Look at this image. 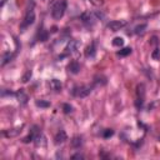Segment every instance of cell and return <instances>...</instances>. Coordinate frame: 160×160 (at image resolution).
Instances as JSON below:
<instances>
[{
  "mask_svg": "<svg viewBox=\"0 0 160 160\" xmlns=\"http://www.w3.org/2000/svg\"><path fill=\"white\" fill-rule=\"evenodd\" d=\"M95 54H96V48H95V44L91 42V44L88 45L86 49H85V56H86V58H94Z\"/></svg>",
  "mask_w": 160,
  "mask_h": 160,
  "instance_id": "7c38bea8",
  "label": "cell"
},
{
  "mask_svg": "<svg viewBox=\"0 0 160 160\" xmlns=\"http://www.w3.org/2000/svg\"><path fill=\"white\" fill-rule=\"evenodd\" d=\"M66 139H68V135H66V132H65L64 130H59V131L56 132L55 138H54L55 144H62Z\"/></svg>",
  "mask_w": 160,
  "mask_h": 160,
  "instance_id": "30bf717a",
  "label": "cell"
},
{
  "mask_svg": "<svg viewBox=\"0 0 160 160\" xmlns=\"http://www.w3.org/2000/svg\"><path fill=\"white\" fill-rule=\"evenodd\" d=\"M49 38V32L44 29H39V34H38V39L39 41H46Z\"/></svg>",
  "mask_w": 160,
  "mask_h": 160,
  "instance_id": "ac0fdd59",
  "label": "cell"
},
{
  "mask_svg": "<svg viewBox=\"0 0 160 160\" xmlns=\"http://www.w3.org/2000/svg\"><path fill=\"white\" fill-rule=\"evenodd\" d=\"M131 51H132L131 48H124V49H121V50L118 52V55H119V56H128V55L131 54Z\"/></svg>",
  "mask_w": 160,
  "mask_h": 160,
  "instance_id": "44dd1931",
  "label": "cell"
},
{
  "mask_svg": "<svg viewBox=\"0 0 160 160\" xmlns=\"http://www.w3.org/2000/svg\"><path fill=\"white\" fill-rule=\"evenodd\" d=\"M68 70L71 72V74H78L80 71V64L78 61H71L69 65H68Z\"/></svg>",
  "mask_w": 160,
  "mask_h": 160,
  "instance_id": "4fadbf2b",
  "label": "cell"
},
{
  "mask_svg": "<svg viewBox=\"0 0 160 160\" xmlns=\"http://www.w3.org/2000/svg\"><path fill=\"white\" fill-rule=\"evenodd\" d=\"M114 135V130H111V129H106L105 131H104V134H102V136L105 138V139H108V138H110V136H112Z\"/></svg>",
  "mask_w": 160,
  "mask_h": 160,
  "instance_id": "484cf974",
  "label": "cell"
},
{
  "mask_svg": "<svg viewBox=\"0 0 160 160\" xmlns=\"http://www.w3.org/2000/svg\"><path fill=\"white\" fill-rule=\"evenodd\" d=\"M39 131H40L39 126H38V125H34V126L31 128V130H30L29 135H28V136H25V138L22 139V141H24L25 144H28V142H30V141H34V139H35V135H36Z\"/></svg>",
  "mask_w": 160,
  "mask_h": 160,
  "instance_id": "52a82bcc",
  "label": "cell"
},
{
  "mask_svg": "<svg viewBox=\"0 0 160 160\" xmlns=\"http://www.w3.org/2000/svg\"><path fill=\"white\" fill-rule=\"evenodd\" d=\"M12 58H14V54H12V52H10V51L5 52V54L2 55V59H1V66H4V65H6L8 62H10V61L12 60Z\"/></svg>",
  "mask_w": 160,
  "mask_h": 160,
  "instance_id": "2e32d148",
  "label": "cell"
},
{
  "mask_svg": "<svg viewBox=\"0 0 160 160\" xmlns=\"http://www.w3.org/2000/svg\"><path fill=\"white\" fill-rule=\"evenodd\" d=\"M112 45H114V46H122V45H124V39L116 36V38L112 40Z\"/></svg>",
  "mask_w": 160,
  "mask_h": 160,
  "instance_id": "7402d4cb",
  "label": "cell"
},
{
  "mask_svg": "<svg viewBox=\"0 0 160 160\" xmlns=\"http://www.w3.org/2000/svg\"><path fill=\"white\" fill-rule=\"evenodd\" d=\"M91 4H94L95 6H100V5H102V0H89Z\"/></svg>",
  "mask_w": 160,
  "mask_h": 160,
  "instance_id": "83f0119b",
  "label": "cell"
},
{
  "mask_svg": "<svg viewBox=\"0 0 160 160\" xmlns=\"http://www.w3.org/2000/svg\"><path fill=\"white\" fill-rule=\"evenodd\" d=\"M78 46H79V42H78L76 40H70V41L68 42L65 50H66L68 52H74V51L78 50Z\"/></svg>",
  "mask_w": 160,
  "mask_h": 160,
  "instance_id": "5bb4252c",
  "label": "cell"
},
{
  "mask_svg": "<svg viewBox=\"0 0 160 160\" xmlns=\"http://www.w3.org/2000/svg\"><path fill=\"white\" fill-rule=\"evenodd\" d=\"M50 88L54 90V91H60L61 90V88H62V85H61V82H60V80H58V79H52L51 81H50Z\"/></svg>",
  "mask_w": 160,
  "mask_h": 160,
  "instance_id": "9a60e30c",
  "label": "cell"
},
{
  "mask_svg": "<svg viewBox=\"0 0 160 160\" xmlns=\"http://www.w3.org/2000/svg\"><path fill=\"white\" fill-rule=\"evenodd\" d=\"M35 104H36V106H40V108H49L50 106V102L45 101V100H36Z\"/></svg>",
  "mask_w": 160,
  "mask_h": 160,
  "instance_id": "cb8c5ba5",
  "label": "cell"
},
{
  "mask_svg": "<svg viewBox=\"0 0 160 160\" xmlns=\"http://www.w3.org/2000/svg\"><path fill=\"white\" fill-rule=\"evenodd\" d=\"M151 56H152V59H154V60H158V59L160 58V50H159V49H155V50L152 51Z\"/></svg>",
  "mask_w": 160,
  "mask_h": 160,
  "instance_id": "4316f807",
  "label": "cell"
},
{
  "mask_svg": "<svg viewBox=\"0 0 160 160\" xmlns=\"http://www.w3.org/2000/svg\"><path fill=\"white\" fill-rule=\"evenodd\" d=\"M71 158L72 159H84V155H81V154H74Z\"/></svg>",
  "mask_w": 160,
  "mask_h": 160,
  "instance_id": "f1b7e54d",
  "label": "cell"
},
{
  "mask_svg": "<svg viewBox=\"0 0 160 160\" xmlns=\"http://www.w3.org/2000/svg\"><path fill=\"white\" fill-rule=\"evenodd\" d=\"M145 94H146L145 85L142 82L141 84H138V86H136V98H135V106H136V109H141L144 106Z\"/></svg>",
  "mask_w": 160,
  "mask_h": 160,
  "instance_id": "277c9868",
  "label": "cell"
},
{
  "mask_svg": "<svg viewBox=\"0 0 160 160\" xmlns=\"http://www.w3.org/2000/svg\"><path fill=\"white\" fill-rule=\"evenodd\" d=\"M62 111H64L65 114H70V112L72 111V106H71L70 104H64V105H62Z\"/></svg>",
  "mask_w": 160,
  "mask_h": 160,
  "instance_id": "d4e9b609",
  "label": "cell"
},
{
  "mask_svg": "<svg viewBox=\"0 0 160 160\" xmlns=\"http://www.w3.org/2000/svg\"><path fill=\"white\" fill-rule=\"evenodd\" d=\"M34 144L36 146H45L46 145V141H45V136L42 135L41 131H39L36 135H35V139H34Z\"/></svg>",
  "mask_w": 160,
  "mask_h": 160,
  "instance_id": "8fae6325",
  "label": "cell"
},
{
  "mask_svg": "<svg viewBox=\"0 0 160 160\" xmlns=\"http://www.w3.org/2000/svg\"><path fill=\"white\" fill-rule=\"evenodd\" d=\"M21 128L22 126H20V128H15V129H9V130H4L2 131V136H5V138H12V136H16L18 134H20L21 132Z\"/></svg>",
  "mask_w": 160,
  "mask_h": 160,
  "instance_id": "9c48e42d",
  "label": "cell"
},
{
  "mask_svg": "<svg viewBox=\"0 0 160 160\" xmlns=\"http://www.w3.org/2000/svg\"><path fill=\"white\" fill-rule=\"evenodd\" d=\"M31 75H32L31 70H26V72H25V74L22 75V78H21V81H22V82H28V81L30 80Z\"/></svg>",
  "mask_w": 160,
  "mask_h": 160,
  "instance_id": "603a6c76",
  "label": "cell"
},
{
  "mask_svg": "<svg viewBox=\"0 0 160 160\" xmlns=\"http://www.w3.org/2000/svg\"><path fill=\"white\" fill-rule=\"evenodd\" d=\"M15 96H16L18 101H19L21 105H25V104L28 102V100H29V96H28V94L24 91V89L18 90V91L15 92Z\"/></svg>",
  "mask_w": 160,
  "mask_h": 160,
  "instance_id": "ba28073f",
  "label": "cell"
},
{
  "mask_svg": "<svg viewBox=\"0 0 160 160\" xmlns=\"http://www.w3.org/2000/svg\"><path fill=\"white\" fill-rule=\"evenodd\" d=\"M91 91H92L91 85H80V86H74L71 94L75 98H86L88 95H90Z\"/></svg>",
  "mask_w": 160,
  "mask_h": 160,
  "instance_id": "5b68a950",
  "label": "cell"
},
{
  "mask_svg": "<svg viewBox=\"0 0 160 160\" xmlns=\"http://www.w3.org/2000/svg\"><path fill=\"white\" fill-rule=\"evenodd\" d=\"M82 145V138L81 136H74L71 140V146L75 149H79Z\"/></svg>",
  "mask_w": 160,
  "mask_h": 160,
  "instance_id": "e0dca14e",
  "label": "cell"
},
{
  "mask_svg": "<svg viewBox=\"0 0 160 160\" xmlns=\"http://www.w3.org/2000/svg\"><path fill=\"white\" fill-rule=\"evenodd\" d=\"M94 84L95 85H105L106 84V78L102 75H96L94 78Z\"/></svg>",
  "mask_w": 160,
  "mask_h": 160,
  "instance_id": "d6986e66",
  "label": "cell"
},
{
  "mask_svg": "<svg viewBox=\"0 0 160 160\" xmlns=\"http://www.w3.org/2000/svg\"><path fill=\"white\" fill-rule=\"evenodd\" d=\"M66 8H68L66 0H58V1L52 5V8H51V16H52V19L60 20V19L64 16V14H65Z\"/></svg>",
  "mask_w": 160,
  "mask_h": 160,
  "instance_id": "6da1fadb",
  "label": "cell"
},
{
  "mask_svg": "<svg viewBox=\"0 0 160 160\" xmlns=\"http://www.w3.org/2000/svg\"><path fill=\"white\" fill-rule=\"evenodd\" d=\"M146 26H148L146 24H140V25L135 26V29H134V32H135V34H142V32L145 31Z\"/></svg>",
  "mask_w": 160,
  "mask_h": 160,
  "instance_id": "ffe728a7",
  "label": "cell"
},
{
  "mask_svg": "<svg viewBox=\"0 0 160 160\" xmlns=\"http://www.w3.org/2000/svg\"><path fill=\"white\" fill-rule=\"evenodd\" d=\"M126 24H128V22H126L125 20H112V21L108 22L106 28L110 29L111 31H118V30L122 29L124 26H126Z\"/></svg>",
  "mask_w": 160,
  "mask_h": 160,
  "instance_id": "8992f818",
  "label": "cell"
},
{
  "mask_svg": "<svg viewBox=\"0 0 160 160\" xmlns=\"http://www.w3.org/2000/svg\"><path fill=\"white\" fill-rule=\"evenodd\" d=\"M104 15L100 14V12H94V11H85L80 15V20L86 25V26H92L95 24V21L99 19V18H102Z\"/></svg>",
  "mask_w": 160,
  "mask_h": 160,
  "instance_id": "7a4b0ae2",
  "label": "cell"
},
{
  "mask_svg": "<svg viewBox=\"0 0 160 160\" xmlns=\"http://www.w3.org/2000/svg\"><path fill=\"white\" fill-rule=\"evenodd\" d=\"M34 21H35V11H34V6H31V8H29L26 10V12L24 15V19H22V21L20 24V30L21 31L26 30L30 25H32Z\"/></svg>",
  "mask_w": 160,
  "mask_h": 160,
  "instance_id": "3957f363",
  "label": "cell"
},
{
  "mask_svg": "<svg viewBox=\"0 0 160 160\" xmlns=\"http://www.w3.org/2000/svg\"><path fill=\"white\" fill-rule=\"evenodd\" d=\"M5 1H6V0H1V6H4V4H5Z\"/></svg>",
  "mask_w": 160,
  "mask_h": 160,
  "instance_id": "f546056e",
  "label": "cell"
}]
</instances>
